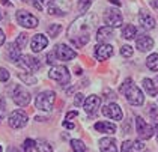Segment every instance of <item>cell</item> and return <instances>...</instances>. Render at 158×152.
<instances>
[{"label": "cell", "mask_w": 158, "mask_h": 152, "mask_svg": "<svg viewBox=\"0 0 158 152\" xmlns=\"http://www.w3.org/2000/svg\"><path fill=\"white\" fill-rule=\"evenodd\" d=\"M97 23V15L94 14H86L81 15L80 18H77L68 29V38L74 39V38H78V36L83 35H89L90 29L95 26Z\"/></svg>", "instance_id": "cell-1"}, {"label": "cell", "mask_w": 158, "mask_h": 152, "mask_svg": "<svg viewBox=\"0 0 158 152\" xmlns=\"http://www.w3.org/2000/svg\"><path fill=\"white\" fill-rule=\"evenodd\" d=\"M131 83H133V80H131V78H127V80H125V83L121 86V92H123V94H125V96H127V101H128L130 104L142 105L143 103H145V96H143V94H142V91H140L137 86L131 84Z\"/></svg>", "instance_id": "cell-2"}, {"label": "cell", "mask_w": 158, "mask_h": 152, "mask_svg": "<svg viewBox=\"0 0 158 152\" xmlns=\"http://www.w3.org/2000/svg\"><path fill=\"white\" fill-rule=\"evenodd\" d=\"M54 98H56V94L53 91H44L36 96V101H35V105H36L38 110H42V112H50L53 108V103H54Z\"/></svg>", "instance_id": "cell-3"}, {"label": "cell", "mask_w": 158, "mask_h": 152, "mask_svg": "<svg viewBox=\"0 0 158 152\" xmlns=\"http://www.w3.org/2000/svg\"><path fill=\"white\" fill-rule=\"evenodd\" d=\"M48 77L53 78V80H56L57 83H60L62 86L69 83V78H71L69 72H68V70L65 66H53L48 72Z\"/></svg>", "instance_id": "cell-4"}, {"label": "cell", "mask_w": 158, "mask_h": 152, "mask_svg": "<svg viewBox=\"0 0 158 152\" xmlns=\"http://www.w3.org/2000/svg\"><path fill=\"white\" fill-rule=\"evenodd\" d=\"M12 98H14V103L20 107H26V105L30 103V94L26 91L23 86H15L14 87V94H12Z\"/></svg>", "instance_id": "cell-5"}, {"label": "cell", "mask_w": 158, "mask_h": 152, "mask_svg": "<svg viewBox=\"0 0 158 152\" xmlns=\"http://www.w3.org/2000/svg\"><path fill=\"white\" fill-rule=\"evenodd\" d=\"M8 122H9V125L15 129L23 128V127L27 125V115H26L23 110H14L12 113L9 115Z\"/></svg>", "instance_id": "cell-6"}, {"label": "cell", "mask_w": 158, "mask_h": 152, "mask_svg": "<svg viewBox=\"0 0 158 152\" xmlns=\"http://www.w3.org/2000/svg\"><path fill=\"white\" fill-rule=\"evenodd\" d=\"M104 21L109 24V27H121L123 23V17L118 9H107L104 15Z\"/></svg>", "instance_id": "cell-7"}, {"label": "cell", "mask_w": 158, "mask_h": 152, "mask_svg": "<svg viewBox=\"0 0 158 152\" xmlns=\"http://www.w3.org/2000/svg\"><path fill=\"white\" fill-rule=\"evenodd\" d=\"M135 129H137V134H139V137L140 139H151L152 137V134H154V128L151 127V125H148L145 120H143V117L137 116L135 117Z\"/></svg>", "instance_id": "cell-8"}, {"label": "cell", "mask_w": 158, "mask_h": 152, "mask_svg": "<svg viewBox=\"0 0 158 152\" xmlns=\"http://www.w3.org/2000/svg\"><path fill=\"white\" fill-rule=\"evenodd\" d=\"M17 21L18 24H21L23 27H27V29H33L38 26V18L35 15L29 14L26 11H18L17 12Z\"/></svg>", "instance_id": "cell-9"}, {"label": "cell", "mask_w": 158, "mask_h": 152, "mask_svg": "<svg viewBox=\"0 0 158 152\" xmlns=\"http://www.w3.org/2000/svg\"><path fill=\"white\" fill-rule=\"evenodd\" d=\"M54 56L59 59V60H71L77 56V53L74 51L73 48H69L68 45H65V44H59V45H56L54 48Z\"/></svg>", "instance_id": "cell-10"}, {"label": "cell", "mask_w": 158, "mask_h": 152, "mask_svg": "<svg viewBox=\"0 0 158 152\" xmlns=\"http://www.w3.org/2000/svg\"><path fill=\"white\" fill-rule=\"evenodd\" d=\"M99 105H101V98L97 95H90V96L85 98V101H83V107H85V112L87 115H95Z\"/></svg>", "instance_id": "cell-11"}, {"label": "cell", "mask_w": 158, "mask_h": 152, "mask_svg": "<svg viewBox=\"0 0 158 152\" xmlns=\"http://www.w3.org/2000/svg\"><path fill=\"white\" fill-rule=\"evenodd\" d=\"M102 113H104L107 117L113 119V120H121L122 117H123V113H122L121 107L118 104H114V103L106 105V107L102 108Z\"/></svg>", "instance_id": "cell-12"}, {"label": "cell", "mask_w": 158, "mask_h": 152, "mask_svg": "<svg viewBox=\"0 0 158 152\" xmlns=\"http://www.w3.org/2000/svg\"><path fill=\"white\" fill-rule=\"evenodd\" d=\"M18 60H20V65H21L23 68L32 71V72H35V71H38L41 68L39 60H38L36 57H33V56H21Z\"/></svg>", "instance_id": "cell-13"}, {"label": "cell", "mask_w": 158, "mask_h": 152, "mask_svg": "<svg viewBox=\"0 0 158 152\" xmlns=\"http://www.w3.org/2000/svg\"><path fill=\"white\" fill-rule=\"evenodd\" d=\"M113 56V47L110 44H99L95 47V57L98 60H107Z\"/></svg>", "instance_id": "cell-14"}, {"label": "cell", "mask_w": 158, "mask_h": 152, "mask_svg": "<svg viewBox=\"0 0 158 152\" xmlns=\"http://www.w3.org/2000/svg\"><path fill=\"white\" fill-rule=\"evenodd\" d=\"M47 45H48V39H47V36H44L42 33H38V35H35L33 38H32L30 47H32V50H33L35 53L42 51Z\"/></svg>", "instance_id": "cell-15"}, {"label": "cell", "mask_w": 158, "mask_h": 152, "mask_svg": "<svg viewBox=\"0 0 158 152\" xmlns=\"http://www.w3.org/2000/svg\"><path fill=\"white\" fill-rule=\"evenodd\" d=\"M99 149L101 152H118V146H116V140L110 139V137H104L99 140Z\"/></svg>", "instance_id": "cell-16"}, {"label": "cell", "mask_w": 158, "mask_h": 152, "mask_svg": "<svg viewBox=\"0 0 158 152\" xmlns=\"http://www.w3.org/2000/svg\"><path fill=\"white\" fill-rule=\"evenodd\" d=\"M135 47L139 48L140 51L152 50V47H154V41H152L151 36H140V38H137V41H135Z\"/></svg>", "instance_id": "cell-17"}, {"label": "cell", "mask_w": 158, "mask_h": 152, "mask_svg": "<svg viewBox=\"0 0 158 152\" xmlns=\"http://www.w3.org/2000/svg\"><path fill=\"white\" fill-rule=\"evenodd\" d=\"M113 38V29L109 27V26H106V27H99L97 32V39L99 42H102V44H106V41H109Z\"/></svg>", "instance_id": "cell-18"}, {"label": "cell", "mask_w": 158, "mask_h": 152, "mask_svg": "<svg viewBox=\"0 0 158 152\" xmlns=\"http://www.w3.org/2000/svg\"><path fill=\"white\" fill-rule=\"evenodd\" d=\"M95 129L99 131V133H106V134H114L116 133V125L111 124V122H97L95 124Z\"/></svg>", "instance_id": "cell-19"}, {"label": "cell", "mask_w": 158, "mask_h": 152, "mask_svg": "<svg viewBox=\"0 0 158 152\" xmlns=\"http://www.w3.org/2000/svg\"><path fill=\"white\" fill-rule=\"evenodd\" d=\"M139 21L145 29H154L155 27V20L152 15H149L148 12H140L139 14Z\"/></svg>", "instance_id": "cell-20"}, {"label": "cell", "mask_w": 158, "mask_h": 152, "mask_svg": "<svg viewBox=\"0 0 158 152\" xmlns=\"http://www.w3.org/2000/svg\"><path fill=\"white\" fill-rule=\"evenodd\" d=\"M135 35H137V29L134 27L133 24H125L122 27V36L125 39H134Z\"/></svg>", "instance_id": "cell-21"}, {"label": "cell", "mask_w": 158, "mask_h": 152, "mask_svg": "<svg viewBox=\"0 0 158 152\" xmlns=\"http://www.w3.org/2000/svg\"><path fill=\"white\" fill-rule=\"evenodd\" d=\"M20 51H21V50L15 45V42L8 45V54H9V59H11L12 62H18V59L21 57V53H20Z\"/></svg>", "instance_id": "cell-22"}, {"label": "cell", "mask_w": 158, "mask_h": 152, "mask_svg": "<svg viewBox=\"0 0 158 152\" xmlns=\"http://www.w3.org/2000/svg\"><path fill=\"white\" fill-rule=\"evenodd\" d=\"M143 87H145V91L148 92V95H151V96H155V95L158 94V89L157 86L152 83V80L151 78H143Z\"/></svg>", "instance_id": "cell-23"}, {"label": "cell", "mask_w": 158, "mask_h": 152, "mask_svg": "<svg viewBox=\"0 0 158 152\" xmlns=\"http://www.w3.org/2000/svg\"><path fill=\"white\" fill-rule=\"evenodd\" d=\"M35 148H36L38 152H53L51 145L45 140H36L35 141Z\"/></svg>", "instance_id": "cell-24"}, {"label": "cell", "mask_w": 158, "mask_h": 152, "mask_svg": "<svg viewBox=\"0 0 158 152\" xmlns=\"http://www.w3.org/2000/svg\"><path fill=\"white\" fill-rule=\"evenodd\" d=\"M146 65L151 71H158V54H151L148 60H146Z\"/></svg>", "instance_id": "cell-25"}, {"label": "cell", "mask_w": 158, "mask_h": 152, "mask_svg": "<svg viewBox=\"0 0 158 152\" xmlns=\"http://www.w3.org/2000/svg\"><path fill=\"white\" fill-rule=\"evenodd\" d=\"M71 146H73L74 152H87V148H86V145L81 140H73Z\"/></svg>", "instance_id": "cell-26"}, {"label": "cell", "mask_w": 158, "mask_h": 152, "mask_svg": "<svg viewBox=\"0 0 158 152\" xmlns=\"http://www.w3.org/2000/svg\"><path fill=\"white\" fill-rule=\"evenodd\" d=\"M60 30H62L60 24H51V26H48V29H47V32H48V35L51 38H56V36L60 33Z\"/></svg>", "instance_id": "cell-27"}, {"label": "cell", "mask_w": 158, "mask_h": 152, "mask_svg": "<svg viewBox=\"0 0 158 152\" xmlns=\"http://www.w3.org/2000/svg\"><path fill=\"white\" fill-rule=\"evenodd\" d=\"M18 77L26 83V84H36V78L33 77V75H30V74H26V72H20L18 74Z\"/></svg>", "instance_id": "cell-28"}, {"label": "cell", "mask_w": 158, "mask_h": 152, "mask_svg": "<svg viewBox=\"0 0 158 152\" xmlns=\"http://www.w3.org/2000/svg\"><path fill=\"white\" fill-rule=\"evenodd\" d=\"M26 44H27V35L26 33H21V35H18V38H17V41H15V45L20 48H24Z\"/></svg>", "instance_id": "cell-29"}, {"label": "cell", "mask_w": 158, "mask_h": 152, "mask_svg": "<svg viewBox=\"0 0 158 152\" xmlns=\"http://www.w3.org/2000/svg\"><path fill=\"white\" fill-rule=\"evenodd\" d=\"M90 5H92V0H80V2H78V9L81 12H86L89 9Z\"/></svg>", "instance_id": "cell-30"}, {"label": "cell", "mask_w": 158, "mask_h": 152, "mask_svg": "<svg viewBox=\"0 0 158 152\" xmlns=\"http://www.w3.org/2000/svg\"><path fill=\"white\" fill-rule=\"evenodd\" d=\"M121 54L123 57H131V56H133V48L130 47V45H122Z\"/></svg>", "instance_id": "cell-31"}, {"label": "cell", "mask_w": 158, "mask_h": 152, "mask_svg": "<svg viewBox=\"0 0 158 152\" xmlns=\"http://www.w3.org/2000/svg\"><path fill=\"white\" fill-rule=\"evenodd\" d=\"M122 152H131L133 151V141L130 140H125L123 143H122Z\"/></svg>", "instance_id": "cell-32"}, {"label": "cell", "mask_w": 158, "mask_h": 152, "mask_svg": "<svg viewBox=\"0 0 158 152\" xmlns=\"http://www.w3.org/2000/svg\"><path fill=\"white\" fill-rule=\"evenodd\" d=\"M48 14L50 15H63V12L57 6H54V5H50L48 6Z\"/></svg>", "instance_id": "cell-33"}, {"label": "cell", "mask_w": 158, "mask_h": 152, "mask_svg": "<svg viewBox=\"0 0 158 152\" xmlns=\"http://www.w3.org/2000/svg\"><path fill=\"white\" fill-rule=\"evenodd\" d=\"M35 146V141L32 140V139H27V140L24 141V146H23V149H24V152H32V148Z\"/></svg>", "instance_id": "cell-34"}, {"label": "cell", "mask_w": 158, "mask_h": 152, "mask_svg": "<svg viewBox=\"0 0 158 152\" xmlns=\"http://www.w3.org/2000/svg\"><path fill=\"white\" fill-rule=\"evenodd\" d=\"M133 151H145V145H143V141H140V140L133 141Z\"/></svg>", "instance_id": "cell-35"}, {"label": "cell", "mask_w": 158, "mask_h": 152, "mask_svg": "<svg viewBox=\"0 0 158 152\" xmlns=\"http://www.w3.org/2000/svg\"><path fill=\"white\" fill-rule=\"evenodd\" d=\"M9 80V72L5 68H0V82H8Z\"/></svg>", "instance_id": "cell-36"}, {"label": "cell", "mask_w": 158, "mask_h": 152, "mask_svg": "<svg viewBox=\"0 0 158 152\" xmlns=\"http://www.w3.org/2000/svg\"><path fill=\"white\" fill-rule=\"evenodd\" d=\"M83 101H85V95L83 94H77L75 95V98H74V104L75 105H81L83 104Z\"/></svg>", "instance_id": "cell-37"}, {"label": "cell", "mask_w": 158, "mask_h": 152, "mask_svg": "<svg viewBox=\"0 0 158 152\" xmlns=\"http://www.w3.org/2000/svg\"><path fill=\"white\" fill-rule=\"evenodd\" d=\"M54 57H56L54 53H48V54H47V63H50V65L54 63Z\"/></svg>", "instance_id": "cell-38"}, {"label": "cell", "mask_w": 158, "mask_h": 152, "mask_svg": "<svg viewBox=\"0 0 158 152\" xmlns=\"http://www.w3.org/2000/svg\"><path fill=\"white\" fill-rule=\"evenodd\" d=\"M77 115H78V113H77V112H69V113H68V115H66V117H65V120H66V122H68V120H69V119H73V117H77Z\"/></svg>", "instance_id": "cell-39"}, {"label": "cell", "mask_w": 158, "mask_h": 152, "mask_svg": "<svg viewBox=\"0 0 158 152\" xmlns=\"http://www.w3.org/2000/svg\"><path fill=\"white\" fill-rule=\"evenodd\" d=\"M3 42H5V33H3V30L0 29V45H3Z\"/></svg>", "instance_id": "cell-40"}, {"label": "cell", "mask_w": 158, "mask_h": 152, "mask_svg": "<svg viewBox=\"0 0 158 152\" xmlns=\"http://www.w3.org/2000/svg\"><path fill=\"white\" fill-rule=\"evenodd\" d=\"M63 125H65V127H66V128H69V129H73L74 127H75V125H74V124H71V122H66V120H65V122H63Z\"/></svg>", "instance_id": "cell-41"}, {"label": "cell", "mask_w": 158, "mask_h": 152, "mask_svg": "<svg viewBox=\"0 0 158 152\" xmlns=\"http://www.w3.org/2000/svg\"><path fill=\"white\" fill-rule=\"evenodd\" d=\"M0 110H5V99L0 96Z\"/></svg>", "instance_id": "cell-42"}, {"label": "cell", "mask_w": 158, "mask_h": 152, "mask_svg": "<svg viewBox=\"0 0 158 152\" xmlns=\"http://www.w3.org/2000/svg\"><path fill=\"white\" fill-rule=\"evenodd\" d=\"M110 2H111V3H114L116 6H121V2H119V0H110Z\"/></svg>", "instance_id": "cell-43"}, {"label": "cell", "mask_w": 158, "mask_h": 152, "mask_svg": "<svg viewBox=\"0 0 158 152\" xmlns=\"http://www.w3.org/2000/svg\"><path fill=\"white\" fill-rule=\"evenodd\" d=\"M8 152H20V151H18L17 148H9V151H8Z\"/></svg>", "instance_id": "cell-44"}, {"label": "cell", "mask_w": 158, "mask_h": 152, "mask_svg": "<svg viewBox=\"0 0 158 152\" xmlns=\"http://www.w3.org/2000/svg\"><path fill=\"white\" fill-rule=\"evenodd\" d=\"M154 5H155V8L158 9V0H155V2H154Z\"/></svg>", "instance_id": "cell-45"}, {"label": "cell", "mask_w": 158, "mask_h": 152, "mask_svg": "<svg viewBox=\"0 0 158 152\" xmlns=\"http://www.w3.org/2000/svg\"><path fill=\"white\" fill-rule=\"evenodd\" d=\"M155 129H157V137H158V125H155Z\"/></svg>", "instance_id": "cell-46"}, {"label": "cell", "mask_w": 158, "mask_h": 152, "mask_svg": "<svg viewBox=\"0 0 158 152\" xmlns=\"http://www.w3.org/2000/svg\"><path fill=\"white\" fill-rule=\"evenodd\" d=\"M2 17H3V15H2V11H0V20H2Z\"/></svg>", "instance_id": "cell-47"}, {"label": "cell", "mask_w": 158, "mask_h": 152, "mask_svg": "<svg viewBox=\"0 0 158 152\" xmlns=\"http://www.w3.org/2000/svg\"><path fill=\"white\" fill-rule=\"evenodd\" d=\"M42 2H51V0H42Z\"/></svg>", "instance_id": "cell-48"}, {"label": "cell", "mask_w": 158, "mask_h": 152, "mask_svg": "<svg viewBox=\"0 0 158 152\" xmlns=\"http://www.w3.org/2000/svg\"><path fill=\"white\" fill-rule=\"evenodd\" d=\"M0 152H2V146H0Z\"/></svg>", "instance_id": "cell-49"}, {"label": "cell", "mask_w": 158, "mask_h": 152, "mask_svg": "<svg viewBox=\"0 0 158 152\" xmlns=\"http://www.w3.org/2000/svg\"><path fill=\"white\" fill-rule=\"evenodd\" d=\"M143 152H149V151H143Z\"/></svg>", "instance_id": "cell-50"}, {"label": "cell", "mask_w": 158, "mask_h": 152, "mask_svg": "<svg viewBox=\"0 0 158 152\" xmlns=\"http://www.w3.org/2000/svg\"><path fill=\"white\" fill-rule=\"evenodd\" d=\"M0 120H2V116H0Z\"/></svg>", "instance_id": "cell-51"}, {"label": "cell", "mask_w": 158, "mask_h": 152, "mask_svg": "<svg viewBox=\"0 0 158 152\" xmlns=\"http://www.w3.org/2000/svg\"><path fill=\"white\" fill-rule=\"evenodd\" d=\"M157 82H158V77H157Z\"/></svg>", "instance_id": "cell-52"}]
</instances>
